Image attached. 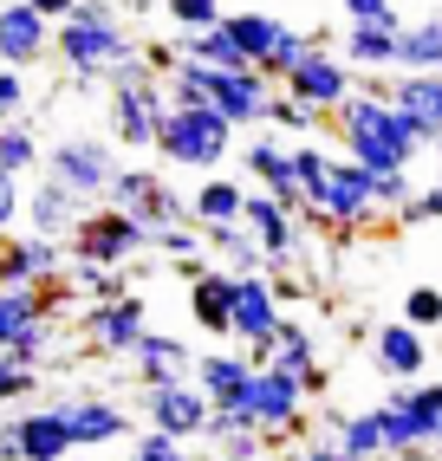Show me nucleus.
I'll return each mask as SVG.
<instances>
[{
	"label": "nucleus",
	"mask_w": 442,
	"mask_h": 461,
	"mask_svg": "<svg viewBox=\"0 0 442 461\" xmlns=\"http://www.w3.org/2000/svg\"><path fill=\"white\" fill-rule=\"evenodd\" d=\"M170 117V85L143 78V85H111V137L124 149H156V131Z\"/></svg>",
	"instance_id": "obj_7"
},
{
	"label": "nucleus",
	"mask_w": 442,
	"mask_h": 461,
	"mask_svg": "<svg viewBox=\"0 0 442 461\" xmlns=\"http://www.w3.org/2000/svg\"><path fill=\"white\" fill-rule=\"evenodd\" d=\"M52 14L26 7V0H0V66H40V59L52 52Z\"/></svg>",
	"instance_id": "obj_13"
},
{
	"label": "nucleus",
	"mask_w": 442,
	"mask_h": 461,
	"mask_svg": "<svg viewBox=\"0 0 442 461\" xmlns=\"http://www.w3.org/2000/svg\"><path fill=\"white\" fill-rule=\"evenodd\" d=\"M397 72H442V14L397 26Z\"/></svg>",
	"instance_id": "obj_25"
},
{
	"label": "nucleus",
	"mask_w": 442,
	"mask_h": 461,
	"mask_svg": "<svg viewBox=\"0 0 442 461\" xmlns=\"http://www.w3.org/2000/svg\"><path fill=\"white\" fill-rule=\"evenodd\" d=\"M85 195H72L59 176H46L33 195H26V221H33V234H52V240H72V228L85 221Z\"/></svg>",
	"instance_id": "obj_20"
},
{
	"label": "nucleus",
	"mask_w": 442,
	"mask_h": 461,
	"mask_svg": "<svg viewBox=\"0 0 442 461\" xmlns=\"http://www.w3.org/2000/svg\"><path fill=\"white\" fill-rule=\"evenodd\" d=\"M371 214H377V169H364L358 157H332L326 195L306 208V221H326V228H364Z\"/></svg>",
	"instance_id": "obj_6"
},
{
	"label": "nucleus",
	"mask_w": 442,
	"mask_h": 461,
	"mask_svg": "<svg viewBox=\"0 0 442 461\" xmlns=\"http://www.w3.org/2000/svg\"><path fill=\"white\" fill-rule=\"evenodd\" d=\"M150 240H156V228L143 221V214L117 208V202H105V208H85V221L72 228V254H78V260L124 267V260H137V254L150 248Z\"/></svg>",
	"instance_id": "obj_4"
},
{
	"label": "nucleus",
	"mask_w": 442,
	"mask_h": 461,
	"mask_svg": "<svg viewBox=\"0 0 442 461\" xmlns=\"http://www.w3.org/2000/svg\"><path fill=\"white\" fill-rule=\"evenodd\" d=\"M66 273L52 234H0V286H46Z\"/></svg>",
	"instance_id": "obj_14"
},
{
	"label": "nucleus",
	"mask_w": 442,
	"mask_h": 461,
	"mask_svg": "<svg viewBox=\"0 0 442 461\" xmlns=\"http://www.w3.org/2000/svg\"><path fill=\"white\" fill-rule=\"evenodd\" d=\"M131 357H137V384H143V390L176 384V377H196V371H189V345H182V338H170V331H143V345H137Z\"/></svg>",
	"instance_id": "obj_24"
},
{
	"label": "nucleus",
	"mask_w": 442,
	"mask_h": 461,
	"mask_svg": "<svg viewBox=\"0 0 442 461\" xmlns=\"http://www.w3.org/2000/svg\"><path fill=\"white\" fill-rule=\"evenodd\" d=\"M14 429V448H20V461H66L78 442H72V422H66V410H33V416H20V422H7Z\"/></svg>",
	"instance_id": "obj_19"
},
{
	"label": "nucleus",
	"mask_w": 442,
	"mask_h": 461,
	"mask_svg": "<svg viewBox=\"0 0 442 461\" xmlns=\"http://www.w3.org/2000/svg\"><path fill=\"white\" fill-rule=\"evenodd\" d=\"M40 163H46V157H40L33 131H26V117H14V124H0V169L26 176V169H40Z\"/></svg>",
	"instance_id": "obj_35"
},
{
	"label": "nucleus",
	"mask_w": 442,
	"mask_h": 461,
	"mask_svg": "<svg viewBox=\"0 0 442 461\" xmlns=\"http://www.w3.org/2000/svg\"><path fill=\"white\" fill-rule=\"evenodd\" d=\"M26 7H40V14H52V20H66V14L78 7V0H26Z\"/></svg>",
	"instance_id": "obj_51"
},
{
	"label": "nucleus",
	"mask_w": 442,
	"mask_h": 461,
	"mask_svg": "<svg viewBox=\"0 0 442 461\" xmlns=\"http://www.w3.org/2000/svg\"><path fill=\"white\" fill-rule=\"evenodd\" d=\"M267 364H280V371H293L299 384L319 371V345H312V331L299 325V319H280V331H273V357Z\"/></svg>",
	"instance_id": "obj_31"
},
{
	"label": "nucleus",
	"mask_w": 442,
	"mask_h": 461,
	"mask_svg": "<svg viewBox=\"0 0 442 461\" xmlns=\"http://www.w3.org/2000/svg\"><path fill=\"white\" fill-rule=\"evenodd\" d=\"M338 137H345V157H358L364 169H410V157L423 149L417 124H410L384 91H358V98H345Z\"/></svg>",
	"instance_id": "obj_1"
},
{
	"label": "nucleus",
	"mask_w": 442,
	"mask_h": 461,
	"mask_svg": "<svg viewBox=\"0 0 442 461\" xmlns=\"http://www.w3.org/2000/svg\"><path fill=\"white\" fill-rule=\"evenodd\" d=\"M131 461H143V455H131Z\"/></svg>",
	"instance_id": "obj_52"
},
{
	"label": "nucleus",
	"mask_w": 442,
	"mask_h": 461,
	"mask_svg": "<svg viewBox=\"0 0 442 461\" xmlns=\"http://www.w3.org/2000/svg\"><path fill=\"white\" fill-rule=\"evenodd\" d=\"M202 234H208V248L228 260L235 273H261L267 267V248H261V234L247 221H221V228H202Z\"/></svg>",
	"instance_id": "obj_30"
},
{
	"label": "nucleus",
	"mask_w": 442,
	"mask_h": 461,
	"mask_svg": "<svg viewBox=\"0 0 442 461\" xmlns=\"http://www.w3.org/2000/svg\"><path fill=\"white\" fill-rule=\"evenodd\" d=\"M299 461H358V455H345L332 436H326V429H319V436H306V448H299Z\"/></svg>",
	"instance_id": "obj_50"
},
{
	"label": "nucleus",
	"mask_w": 442,
	"mask_h": 461,
	"mask_svg": "<svg viewBox=\"0 0 442 461\" xmlns=\"http://www.w3.org/2000/svg\"><path fill=\"white\" fill-rule=\"evenodd\" d=\"M137 455L143 461H189V448H182V436H170V429H143V436H137Z\"/></svg>",
	"instance_id": "obj_42"
},
{
	"label": "nucleus",
	"mask_w": 442,
	"mask_h": 461,
	"mask_svg": "<svg viewBox=\"0 0 442 461\" xmlns=\"http://www.w3.org/2000/svg\"><path fill=\"white\" fill-rule=\"evenodd\" d=\"M267 85H273V78H267L261 66H241V72L202 66V104H215L235 131H254V124H267V98H273Z\"/></svg>",
	"instance_id": "obj_9"
},
{
	"label": "nucleus",
	"mask_w": 442,
	"mask_h": 461,
	"mask_svg": "<svg viewBox=\"0 0 442 461\" xmlns=\"http://www.w3.org/2000/svg\"><path fill=\"white\" fill-rule=\"evenodd\" d=\"M338 7H345V20H358V26H403L391 0H338Z\"/></svg>",
	"instance_id": "obj_43"
},
{
	"label": "nucleus",
	"mask_w": 442,
	"mask_h": 461,
	"mask_svg": "<svg viewBox=\"0 0 442 461\" xmlns=\"http://www.w3.org/2000/svg\"><path fill=\"white\" fill-rule=\"evenodd\" d=\"M371 357H377V371L397 377V384H417L423 377V364H429V345H423V325H377L371 338Z\"/></svg>",
	"instance_id": "obj_18"
},
{
	"label": "nucleus",
	"mask_w": 442,
	"mask_h": 461,
	"mask_svg": "<svg viewBox=\"0 0 442 461\" xmlns=\"http://www.w3.org/2000/svg\"><path fill=\"white\" fill-rule=\"evenodd\" d=\"M189 202H196V221L202 228H221V221H241V214H247V189L235 176H202V189Z\"/></svg>",
	"instance_id": "obj_29"
},
{
	"label": "nucleus",
	"mask_w": 442,
	"mask_h": 461,
	"mask_svg": "<svg viewBox=\"0 0 442 461\" xmlns=\"http://www.w3.org/2000/svg\"><path fill=\"white\" fill-rule=\"evenodd\" d=\"M377 422H384V455H417L423 442H429V422H423V410H417V396H410V384H397L384 403H377Z\"/></svg>",
	"instance_id": "obj_23"
},
{
	"label": "nucleus",
	"mask_w": 442,
	"mask_h": 461,
	"mask_svg": "<svg viewBox=\"0 0 442 461\" xmlns=\"http://www.w3.org/2000/svg\"><path fill=\"white\" fill-rule=\"evenodd\" d=\"M293 169H299V182H306V208H312V202L326 195V176H332V157H326V149H319V143L306 137V143H293ZM306 208H299V214H306Z\"/></svg>",
	"instance_id": "obj_38"
},
{
	"label": "nucleus",
	"mask_w": 442,
	"mask_h": 461,
	"mask_svg": "<svg viewBox=\"0 0 442 461\" xmlns=\"http://www.w3.org/2000/svg\"><path fill=\"white\" fill-rule=\"evenodd\" d=\"M52 52L66 59V72L72 78H105L124 52H131V33L117 26V7L111 0H78V7L59 20V33H52Z\"/></svg>",
	"instance_id": "obj_2"
},
{
	"label": "nucleus",
	"mask_w": 442,
	"mask_h": 461,
	"mask_svg": "<svg viewBox=\"0 0 442 461\" xmlns=\"http://www.w3.org/2000/svg\"><path fill=\"white\" fill-rule=\"evenodd\" d=\"M228 33H235V40H241V52L261 66V59L280 46V33H287V20H273V14H228Z\"/></svg>",
	"instance_id": "obj_33"
},
{
	"label": "nucleus",
	"mask_w": 442,
	"mask_h": 461,
	"mask_svg": "<svg viewBox=\"0 0 442 461\" xmlns=\"http://www.w3.org/2000/svg\"><path fill=\"white\" fill-rule=\"evenodd\" d=\"M247 377H254V357H247V351H208L196 364V384L215 396V403H241Z\"/></svg>",
	"instance_id": "obj_26"
},
{
	"label": "nucleus",
	"mask_w": 442,
	"mask_h": 461,
	"mask_svg": "<svg viewBox=\"0 0 442 461\" xmlns=\"http://www.w3.org/2000/svg\"><path fill=\"white\" fill-rule=\"evenodd\" d=\"M352 72H358V66H352L345 52L312 46V52L299 59V66L287 72V91H293L299 104H312L319 117H338V111H345V98H352Z\"/></svg>",
	"instance_id": "obj_10"
},
{
	"label": "nucleus",
	"mask_w": 442,
	"mask_h": 461,
	"mask_svg": "<svg viewBox=\"0 0 442 461\" xmlns=\"http://www.w3.org/2000/svg\"><path fill=\"white\" fill-rule=\"evenodd\" d=\"M403 319H410V325H442V293H436V286H410Z\"/></svg>",
	"instance_id": "obj_46"
},
{
	"label": "nucleus",
	"mask_w": 442,
	"mask_h": 461,
	"mask_svg": "<svg viewBox=\"0 0 442 461\" xmlns=\"http://www.w3.org/2000/svg\"><path fill=\"white\" fill-rule=\"evenodd\" d=\"M66 280H72V293H85L91 305H98V299H124V273L105 267V260H78V254H72V273H66Z\"/></svg>",
	"instance_id": "obj_34"
},
{
	"label": "nucleus",
	"mask_w": 442,
	"mask_h": 461,
	"mask_svg": "<svg viewBox=\"0 0 442 461\" xmlns=\"http://www.w3.org/2000/svg\"><path fill=\"white\" fill-rule=\"evenodd\" d=\"M241 169H254V189L280 195L287 208H306V182H299V169H293V149H280V143L254 137V143L241 149Z\"/></svg>",
	"instance_id": "obj_17"
},
{
	"label": "nucleus",
	"mask_w": 442,
	"mask_h": 461,
	"mask_svg": "<svg viewBox=\"0 0 442 461\" xmlns=\"http://www.w3.org/2000/svg\"><path fill=\"white\" fill-rule=\"evenodd\" d=\"M273 436H267V429H235V436L228 442H215L221 455H228V461H261V448H267Z\"/></svg>",
	"instance_id": "obj_45"
},
{
	"label": "nucleus",
	"mask_w": 442,
	"mask_h": 461,
	"mask_svg": "<svg viewBox=\"0 0 442 461\" xmlns=\"http://www.w3.org/2000/svg\"><path fill=\"white\" fill-rule=\"evenodd\" d=\"M410 202V176L403 169H377V208H403Z\"/></svg>",
	"instance_id": "obj_48"
},
{
	"label": "nucleus",
	"mask_w": 442,
	"mask_h": 461,
	"mask_svg": "<svg viewBox=\"0 0 442 461\" xmlns=\"http://www.w3.org/2000/svg\"><path fill=\"white\" fill-rule=\"evenodd\" d=\"M176 46H182V59H196V66H215V72H241V66H254V59L241 52V40L228 33V20H221V26H202V33H182Z\"/></svg>",
	"instance_id": "obj_27"
},
{
	"label": "nucleus",
	"mask_w": 442,
	"mask_h": 461,
	"mask_svg": "<svg viewBox=\"0 0 442 461\" xmlns=\"http://www.w3.org/2000/svg\"><path fill=\"white\" fill-rule=\"evenodd\" d=\"M20 214H26V202H20V176H14V169H0V234H14Z\"/></svg>",
	"instance_id": "obj_47"
},
{
	"label": "nucleus",
	"mask_w": 442,
	"mask_h": 461,
	"mask_svg": "<svg viewBox=\"0 0 442 461\" xmlns=\"http://www.w3.org/2000/svg\"><path fill=\"white\" fill-rule=\"evenodd\" d=\"M33 390H40V364L0 345V403H20V396H33Z\"/></svg>",
	"instance_id": "obj_36"
},
{
	"label": "nucleus",
	"mask_w": 442,
	"mask_h": 461,
	"mask_svg": "<svg viewBox=\"0 0 442 461\" xmlns=\"http://www.w3.org/2000/svg\"><path fill=\"white\" fill-rule=\"evenodd\" d=\"M235 410H247L273 442H287V436H299L306 384H299L293 371H280V364H254V377H247V390H241V403H235Z\"/></svg>",
	"instance_id": "obj_5"
},
{
	"label": "nucleus",
	"mask_w": 442,
	"mask_h": 461,
	"mask_svg": "<svg viewBox=\"0 0 442 461\" xmlns=\"http://www.w3.org/2000/svg\"><path fill=\"white\" fill-rule=\"evenodd\" d=\"M267 124H273V131H287V137H312L319 111H312V104H299L293 91H273V98H267Z\"/></svg>",
	"instance_id": "obj_37"
},
{
	"label": "nucleus",
	"mask_w": 442,
	"mask_h": 461,
	"mask_svg": "<svg viewBox=\"0 0 442 461\" xmlns=\"http://www.w3.org/2000/svg\"><path fill=\"white\" fill-rule=\"evenodd\" d=\"M384 98L417 124L423 143H442V72H397L384 85Z\"/></svg>",
	"instance_id": "obj_16"
},
{
	"label": "nucleus",
	"mask_w": 442,
	"mask_h": 461,
	"mask_svg": "<svg viewBox=\"0 0 442 461\" xmlns=\"http://www.w3.org/2000/svg\"><path fill=\"white\" fill-rule=\"evenodd\" d=\"M280 293H273V273H235V338L241 345H273L280 331Z\"/></svg>",
	"instance_id": "obj_15"
},
{
	"label": "nucleus",
	"mask_w": 442,
	"mask_h": 461,
	"mask_svg": "<svg viewBox=\"0 0 442 461\" xmlns=\"http://www.w3.org/2000/svg\"><path fill=\"white\" fill-rule=\"evenodd\" d=\"M202 228H189V221H170V228H156V240H150V248H163L170 260H196V248H202Z\"/></svg>",
	"instance_id": "obj_41"
},
{
	"label": "nucleus",
	"mask_w": 442,
	"mask_h": 461,
	"mask_svg": "<svg viewBox=\"0 0 442 461\" xmlns=\"http://www.w3.org/2000/svg\"><path fill=\"white\" fill-rule=\"evenodd\" d=\"M338 52L352 59L358 72H384V66L397 72V26H358V20H352V26H345V46H338Z\"/></svg>",
	"instance_id": "obj_28"
},
{
	"label": "nucleus",
	"mask_w": 442,
	"mask_h": 461,
	"mask_svg": "<svg viewBox=\"0 0 442 461\" xmlns=\"http://www.w3.org/2000/svg\"><path fill=\"white\" fill-rule=\"evenodd\" d=\"M397 214H403V221H442V182H436V189H423V195H410Z\"/></svg>",
	"instance_id": "obj_49"
},
{
	"label": "nucleus",
	"mask_w": 442,
	"mask_h": 461,
	"mask_svg": "<svg viewBox=\"0 0 442 461\" xmlns=\"http://www.w3.org/2000/svg\"><path fill=\"white\" fill-rule=\"evenodd\" d=\"M143 396H150V422L170 429V436H182V442H196L202 429H208V416H215V396H208L196 377L156 384V390H143Z\"/></svg>",
	"instance_id": "obj_12"
},
{
	"label": "nucleus",
	"mask_w": 442,
	"mask_h": 461,
	"mask_svg": "<svg viewBox=\"0 0 442 461\" xmlns=\"http://www.w3.org/2000/svg\"><path fill=\"white\" fill-rule=\"evenodd\" d=\"M326 436H332L345 455H358V461H377V455H384V422H377V410H364V416H332Z\"/></svg>",
	"instance_id": "obj_32"
},
{
	"label": "nucleus",
	"mask_w": 442,
	"mask_h": 461,
	"mask_svg": "<svg viewBox=\"0 0 442 461\" xmlns=\"http://www.w3.org/2000/svg\"><path fill=\"white\" fill-rule=\"evenodd\" d=\"M306 52H312V40H306V33H293V26H287V33H280V46H273V52L261 59V72H267V78H280V85H287V72L299 66V59H306Z\"/></svg>",
	"instance_id": "obj_40"
},
{
	"label": "nucleus",
	"mask_w": 442,
	"mask_h": 461,
	"mask_svg": "<svg viewBox=\"0 0 442 461\" xmlns=\"http://www.w3.org/2000/svg\"><path fill=\"white\" fill-rule=\"evenodd\" d=\"M46 176H59L85 202H105L111 176H117V157H111V143H98V137H59L46 149Z\"/></svg>",
	"instance_id": "obj_8"
},
{
	"label": "nucleus",
	"mask_w": 442,
	"mask_h": 461,
	"mask_svg": "<svg viewBox=\"0 0 442 461\" xmlns=\"http://www.w3.org/2000/svg\"><path fill=\"white\" fill-rule=\"evenodd\" d=\"M66 422H72V442L78 448H105V442H117L124 429H131V416H124L111 396H66Z\"/></svg>",
	"instance_id": "obj_22"
},
{
	"label": "nucleus",
	"mask_w": 442,
	"mask_h": 461,
	"mask_svg": "<svg viewBox=\"0 0 442 461\" xmlns=\"http://www.w3.org/2000/svg\"><path fill=\"white\" fill-rule=\"evenodd\" d=\"M143 331H150V312H143L137 293L85 305V345L98 351V357H131V351L143 345Z\"/></svg>",
	"instance_id": "obj_11"
},
{
	"label": "nucleus",
	"mask_w": 442,
	"mask_h": 461,
	"mask_svg": "<svg viewBox=\"0 0 442 461\" xmlns=\"http://www.w3.org/2000/svg\"><path fill=\"white\" fill-rule=\"evenodd\" d=\"M189 312H196V325H202V331L235 338V267H228V273L202 267L196 280H189Z\"/></svg>",
	"instance_id": "obj_21"
},
{
	"label": "nucleus",
	"mask_w": 442,
	"mask_h": 461,
	"mask_svg": "<svg viewBox=\"0 0 442 461\" xmlns=\"http://www.w3.org/2000/svg\"><path fill=\"white\" fill-rule=\"evenodd\" d=\"M235 149V124L215 104H170L163 131H156V157L170 169H221Z\"/></svg>",
	"instance_id": "obj_3"
},
{
	"label": "nucleus",
	"mask_w": 442,
	"mask_h": 461,
	"mask_svg": "<svg viewBox=\"0 0 442 461\" xmlns=\"http://www.w3.org/2000/svg\"><path fill=\"white\" fill-rule=\"evenodd\" d=\"M410 396H417V410L429 422V448H442V384H410Z\"/></svg>",
	"instance_id": "obj_44"
},
{
	"label": "nucleus",
	"mask_w": 442,
	"mask_h": 461,
	"mask_svg": "<svg viewBox=\"0 0 442 461\" xmlns=\"http://www.w3.org/2000/svg\"><path fill=\"white\" fill-rule=\"evenodd\" d=\"M163 7H170V20L182 26V33H202V26H221V20H228L221 0H163Z\"/></svg>",
	"instance_id": "obj_39"
}]
</instances>
